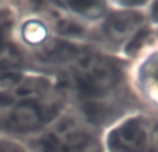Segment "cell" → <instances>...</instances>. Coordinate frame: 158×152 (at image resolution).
Returning a JSON list of instances; mask_svg holds the SVG:
<instances>
[{"label": "cell", "instance_id": "1", "mask_svg": "<svg viewBox=\"0 0 158 152\" xmlns=\"http://www.w3.org/2000/svg\"><path fill=\"white\" fill-rule=\"evenodd\" d=\"M70 106L104 131L122 116L143 109L130 86V62L91 45L57 71Z\"/></svg>", "mask_w": 158, "mask_h": 152}, {"label": "cell", "instance_id": "2", "mask_svg": "<svg viewBox=\"0 0 158 152\" xmlns=\"http://www.w3.org/2000/svg\"><path fill=\"white\" fill-rule=\"evenodd\" d=\"M69 106V96L57 78L30 92L14 95L0 103V135L25 142Z\"/></svg>", "mask_w": 158, "mask_h": 152}, {"label": "cell", "instance_id": "3", "mask_svg": "<svg viewBox=\"0 0 158 152\" xmlns=\"http://www.w3.org/2000/svg\"><path fill=\"white\" fill-rule=\"evenodd\" d=\"M102 131L69 106L46 128L23 142L28 152H102Z\"/></svg>", "mask_w": 158, "mask_h": 152}, {"label": "cell", "instance_id": "4", "mask_svg": "<svg viewBox=\"0 0 158 152\" xmlns=\"http://www.w3.org/2000/svg\"><path fill=\"white\" fill-rule=\"evenodd\" d=\"M154 114L144 109L133 110L108 126L101 134L102 152H150Z\"/></svg>", "mask_w": 158, "mask_h": 152}, {"label": "cell", "instance_id": "5", "mask_svg": "<svg viewBox=\"0 0 158 152\" xmlns=\"http://www.w3.org/2000/svg\"><path fill=\"white\" fill-rule=\"evenodd\" d=\"M130 86L144 110L158 114V42L130 63Z\"/></svg>", "mask_w": 158, "mask_h": 152}, {"label": "cell", "instance_id": "6", "mask_svg": "<svg viewBox=\"0 0 158 152\" xmlns=\"http://www.w3.org/2000/svg\"><path fill=\"white\" fill-rule=\"evenodd\" d=\"M14 18V2H0V54L11 48V28Z\"/></svg>", "mask_w": 158, "mask_h": 152}, {"label": "cell", "instance_id": "7", "mask_svg": "<svg viewBox=\"0 0 158 152\" xmlns=\"http://www.w3.org/2000/svg\"><path fill=\"white\" fill-rule=\"evenodd\" d=\"M0 152H28L25 145L20 141L0 135Z\"/></svg>", "mask_w": 158, "mask_h": 152}, {"label": "cell", "instance_id": "8", "mask_svg": "<svg viewBox=\"0 0 158 152\" xmlns=\"http://www.w3.org/2000/svg\"><path fill=\"white\" fill-rule=\"evenodd\" d=\"M150 152H158V114L152 116L151 135H150Z\"/></svg>", "mask_w": 158, "mask_h": 152}, {"label": "cell", "instance_id": "9", "mask_svg": "<svg viewBox=\"0 0 158 152\" xmlns=\"http://www.w3.org/2000/svg\"><path fill=\"white\" fill-rule=\"evenodd\" d=\"M154 42H158V27L152 28V43Z\"/></svg>", "mask_w": 158, "mask_h": 152}]
</instances>
